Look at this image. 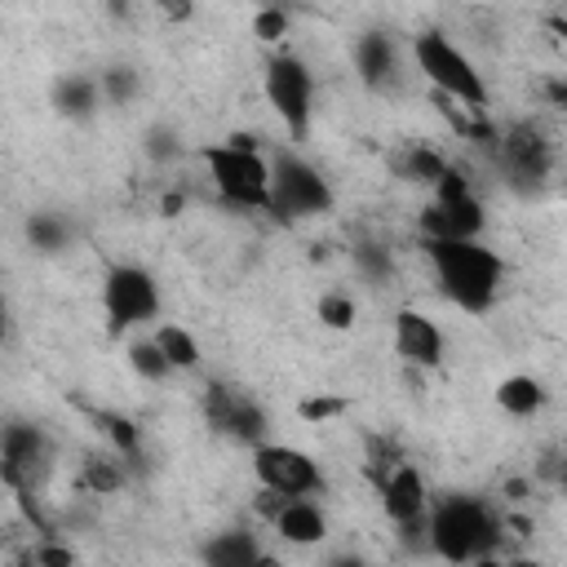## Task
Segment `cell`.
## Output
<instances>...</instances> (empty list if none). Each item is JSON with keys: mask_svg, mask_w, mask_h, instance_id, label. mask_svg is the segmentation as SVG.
<instances>
[{"mask_svg": "<svg viewBox=\"0 0 567 567\" xmlns=\"http://www.w3.org/2000/svg\"><path fill=\"white\" fill-rule=\"evenodd\" d=\"M483 226H487V213L470 177L447 168L443 182L434 186V204L421 213V235L425 239H478Z\"/></svg>", "mask_w": 567, "mask_h": 567, "instance_id": "cell-9", "label": "cell"}, {"mask_svg": "<svg viewBox=\"0 0 567 567\" xmlns=\"http://www.w3.org/2000/svg\"><path fill=\"white\" fill-rule=\"evenodd\" d=\"M540 93L549 97V106H567V84H563V80H545Z\"/></svg>", "mask_w": 567, "mask_h": 567, "instance_id": "cell-34", "label": "cell"}, {"mask_svg": "<svg viewBox=\"0 0 567 567\" xmlns=\"http://www.w3.org/2000/svg\"><path fill=\"white\" fill-rule=\"evenodd\" d=\"M505 567H545L540 558H505Z\"/></svg>", "mask_w": 567, "mask_h": 567, "instance_id": "cell-35", "label": "cell"}, {"mask_svg": "<svg viewBox=\"0 0 567 567\" xmlns=\"http://www.w3.org/2000/svg\"><path fill=\"white\" fill-rule=\"evenodd\" d=\"M558 483H563V492H567V474H563V478H558Z\"/></svg>", "mask_w": 567, "mask_h": 567, "instance_id": "cell-36", "label": "cell"}, {"mask_svg": "<svg viewBox=\"0 0 567 567\" xmlns=\"http://www.w3.org/2000/svg\"><path fill=\"white\" fill-rule=\"evenodd\" d=\"M49 102H53V111L62 115V120H93L97 115V106L106 102L102 97V80L97 75H84V71H66V75H58L53 80V93H49Z\"/></svg>", "mask_w": 567, "mask_h": 567, "instance_id": "cell-18", "label": "cell"}, {"mask_svg": "<svg viewBox=\"0 0 567 567\" xmlns=\"http://www.w3.org/2000/svg\"><path fill=\"white\" fill-rule=\"evenodd\" d=\"M31 563H35V567H80V563H75V549L62 545V540H53V536H40V540H35Z\"/></svg>", "mask_w": 567, "mask_h": 567, "instance_id": "cell-30", "label": "cell"}, {"mask_svg": "<svg viewBox=\"0 0 567 567\" xmlns=\"http://www.w3.org/2000/svg\"><path fill=\"white\" fill-rule=\"evenodd\" d=\"M208 177L217 195L235 208H270V159L252 146V137L235 133L204 151Z\"/></svg>", "mask_w": 567, "mask_h": 567, "instance_id": "cell-4", "label": "cell"}, {"mask_svg": "<svg viewBox=\"0 0 567 567\" xmlns=\"http://www.w3.org/2000/svg\"><path fill=\"white\" fill-rule=\"evenodd\" d=\"M337 195L328 177L297 151H275L270 155V213L284 221H306L332 213Z\"/></svg>", "mask_w": 567, "mask_h": 567, "instance_id": "cell-5", "label": "cell"}, {"mask_svg": "<svg viewBox=\"0 0 567 567\" xmlns=\"http://www.w3.org/2000/svg\"><path fill=\"white\" fill-rule=\"evenodd\" d=\"M80 483H84V492H93V496H111V492L124 487V465H120L115 456H89L84 470H80Z\"/></svg>", "mask_w": 567, "mask_h": 567, "instance_id": "cell-27", "label": "cell"}, {"mask_svg": "<svg viewBox=\"0 0 567 567\" xmlns=\"http://www.w3.org/2000/svg\"><path fill=\"white\" fill-rule=\"evenodd\" d=\"M332 412H341L337 399H306L301 403V416H332Z\"/></svg>", "mask_w": 567, "mask_h": 567, "instance_id": "cell-33", "label": "cell"}, {"mask_svg": "<svg viewBox=\"0 0 567 567\" xmlns=\"http://www.w3.org/2000/svg\"><path fill=\"white\" fill-rule=\"evenodd\" d=\"M102 315H106V328L115 337L151 323L159 315V284L146 266H133V261H115L106 266L102 275Z\"/></svg>", "mask_w": 567, "mask_h": 567, "instance_id": "cell-8", "label": "cell"}, {"mask_svg": "<svg viewBox=\"0 0 567 567\" xmlns=\"http://www.w3.org/2000/svg\"><path fill=\"white\" fill-rule=\"evenodd\" d=\"M27 244H31L35 252L53 257V252H62V248L71 244V221H66L62 213L40 208V213H31V217H27Z\"/></svg>", "mask_w": 567, "mask_h": 567, "instance_id": "cell-21", "label": "cell"}, {"mask_svg": "<svg viewBox=\"0 0 567 567\" xmlns=\"http://www.w3.org/2000/svg\"><path fill=\"white\" fill-rule=\"evenodd\" d=\"M452 164L439 155V151H430V146H412L403 159H399V173L408 177V182H421V186H439L443 182V173H447Z\"/></svg>", "mask_w": 567, "mask_h": 567, "instance_id": "cell-25", "label": "cell"}, {"mask_svg": "<svg viewBox=\"0 0 567 567\" xmlns=\"http://www.w3.org/2000/svg\"><path fill=\"white\" fill-rule=\"evenodd\" d=\"M261 93H266L270 111L279 115V124L288 128V137L306 142L310 120H315V75H310V66L288 49L270 53L266 71H261Z\"/></svg>", "mask_w": 567, "mask_h": 567, "instance_id": "cell-7", "label": "cell"}, {"mask_svg": "<svg viewBox=\"0 0 567 567\" xmlns=\"http://www.w3.org/2000/svg\"><path fill=\"white\" fill-rule=\"evenodd\" d=\"M155 346L168 354V363L177 368V372H190V368H199V341H195V332L190 328H182V323H159L155 332Z\"/></svg>", "mask_w": 567, "mask_h": 567, "instance_id": "cell-22", "label": "cell"}, {"mask_svg": "<svg viewBox=\"0 0 567 567\" xmlns=\"http://www.w3.org/2000/svg\"><path fill=\"white\" fill-rule=\"evenodd\" d=\"M492 151H496V164L505 173V182L514 190H540L549 168H554V151H549V137L532 124H514L505 133L492 137Z\"/></svg>", "mask_w": 567, "mask_h": 567, "instance_id": "cell-12", "label": "cell"}, {"mask_svg": "<svg viewBox=\"0 0 567 567\" xmlns=\"http://www.w3.org/2000/svg\"><path fill=\"white\" fill-rule=\"evenodd\" d=\"M350 261H354V270H359L368 284H377V288L394 279V257H390V248H381V244H372V239L354 244V248H350Z\"/></svg>", "mask_w": 567, "mask_h": 567, "instance_id": "cell-26", "label": "cell"}, {"mask_svg": "<svg viewBox=\"0 0 567 567\" xmlns=\"http://www.w3.org/2000/svg\"><path fill=\"white\" fill-rule=\"evenodd\" d=\"M390 323H394V354H399L403 363H412V368H439V363H443L447 337H443V328H439L430 315L403 306V310H394Z\"/></svg>", "mask_w": 567, "mask_h": 567, "instance_id": "cell-16", "label": "cell"}, {"mask_svg": "<svg viewBox=\"0 0 567 567\" xmlns=\"http://www.w3.org/2000/svg\"><path fill=\"white\" fill-rule=\"evenodd\" d=\"M377 483V496H381V514L394 523V527H412L430 514V496H425V478L412 461H399L394 470H385Z\"/></svg>", "mask_w": 567, "mask_h": 567, "instance_id": "cell-15", "label": "cell"}, {"mask_svg": "<svg viewBox=\"0 0 567 567\" xmlns=\"http://www.w3.org/2000/svg\"><path fill=\"white\" fill-rule=\"evenodd\" d=\"M266 549L257 545V536L248 527H221L199 545V563L204 567H266Z\"/></svg>", "mask_w": 567, "mask_h": 567, "instance_id": "cell-17", "label": "cell"}, {"mask_svg": "<svg viewBox=\"0 0 567 567\" xmlns=\"http://www.w3.org/2000/svg\"><path fill=\"white\" fill-rule=\"evenodd\" d=\"M97 80H102V97H106L111 106H128V102L142 93V75H137L133 66H124V62L106 66Z\"/></svg>", "mask_w": 567, "mask_h": 567, "instance_id": "cell-28", "label": "cell"}, {"mask_svg": "<svg viewBox=\"0 0 567 567\" xmlns=\"http://www.w3.org/2000/svg\"><path fill=\"white\" fill-rule=\"evenodd\" d=\"M496 408L514 421H527L545 408V385L532 377V372H514V377H501L496 381Z\"/></svg>", "mask_w": 567, "mask_h": 567, "instance_id": "cell-19", "label": "cell"}, {"mask_svg": "<svg viewBox=\"0 0 567 567\" xmlns=\"http://www.w3.org/2000/svg\"><path fill=\"white\" fill-rule=\"evenodd\" d=\"M199 408H204V421H208L213 434H226V439L244 443L248 452L257 443H266L270 416H266V408L248 390H239L230 381H208L204 394H199Z\"/></svg>", "mask_w": 567, "mask_h": 567, "instance_id": "cell-10", "label": "cell"}, {"mask_svg": "<svg viewBox=\"0 0 567 567\" xmlns=\"http://www.w3.org/2000/svg\"><path fill=\"white\" fill-rule=\"evenodd\" d=\"M412 62L416 71L439 89L443 102H456L474 115L487 111V84H483V71L470 62V53H461L443 31H416L412 35Z\"/></svg>", "mask_w": 567, "mask_h": 567, "instance_id": "cell-3", "label": "cell"}, {"mask_svg": "<svg viewBox=\"0 0 567 567\" xmlns=\"http://www.w3.org/2000/svg\"><path fill=\"white\" fill-rule=\"evenodd\" d=\"M248 465H252V478L261 483V492H275V496H319L323 492L319 461L292 443L266 439L248 452Z\"/></svg>", "mask_w": 567, "mask_h": 567, "instance_id": "cell-11", "label": "cell"}, {"mask_svg": "<svg viewBox=\"0 0 567 567\" xmlns=\"http://www.w3.org/2000/svg\"><path fill=\"white\" fill-rule=\"evenodd\" d=\"M315 315H319L323 328L346 332V328H354V297L350 292H323L319 306H315Z\"/></svg>", "mask_w": 567, "mask_h": 567, "instance_id": "cell-29", "label": "cell"}, {"mask_svg": "<svg viewBox=\"0 0 567 567\" xmlns=\"http://www.w3.org/2000/svg\"><path fill=\"white\" fill-rule=\"evenodd\" d=\"M252 35L266 40V44H275L279 35H288V13H284V9H257V18H252Z\"/></svg>", "mask_w": 567, "mask_h": 567, "instance_id": "cell-31", "label": "cell"}, {"mask_svg": "<svg viewBox=\"0 0 567 567\" xmlns=\"http://www.w3.org/2000/svg\"><path fill=\"white\" fill-rule=\"evenodd\" d=\"M261 514L270 518L275 536L284 545H297V549H310L328 536V514L315 496H275V492H261Z\"/></svg>", "mask_w": 567, "mask_h": 567, "instance_id": "cell-14", "label": "cell"}, {"mask_svg": "<svg viewBox=\"0 0 567 567\" xmlns=\"http://www.w3.org/2000/svg\"><path fill=\"white\" fill-rule=\"evenodd\" d=\"M425 261L434 270L439 292L465 310V315H487L496 292H501V257L483 239H425Z\"/></svg>", "mask_w": 567, "mask_h": 567, "instance_id": "cell-1", "label": "cell"}, {"mask_svg": "<svg viewBox=\"0 0 567 567\" xmlns=\"http://www.w3.org/2000/svg\"><path fill=\"white\" fill-rule=\"evenodd\" d=\"M128 368L142 377V381H168L177 368L168 363V354L155 346V337H133L128 341Z\"/></svg>", "mask_w": 567, "mask_h": 567, "instance_id": "cell-23", "label": "cell"}, {"mask_svg": "<svg viewBox=\"0 0 567 567\" xmlns=\"http://www.w3.org/2000/svg\"><path fill=\"white\" fill-rule=\"evenodd\" d=\"M323 567H372V563L363 554H354V549H337V554L323 558Z\"/></svg>", "mask_w": 567, "mask_h": 567, "instance_id": "cell-32", "label": "cell"}, {"mask_svg": "<svg viewBox=\"0 0 567 567\" xmlns=\"http://www.w3.org/2000/svg\"><path fill=\"white\" fill-rule=\"evenodd\" d=\"M53 456H58V443L49 439L44 425H35V421H9L4 425V434H0V474H4V487L22 505H31V496L49 483Z\"/></svg>", "mask_w": 567, "mask_h": 567, "instance_id": "cell-6", "label": "cell"}, {"mask_svg": "<svg viewBox=\"0 0 567 567\" xmlns=\"http://www.w3.org/2000/svg\"><path fill=\"white\" fill-rule=\"evenodd\" d=\"M425 523H430V554H439L452 567H470V563L501 549V527L505 523L478 496H465V492L439 496V501H430Z\"/></svg>", "mask_w": 567, "mask_h": 567, "instance_id": "cell-2", "label": "cell"}, {"mask_svg": "<svg viewBox=\"0 0 567 567\" xmlns=\"http://www.w3.org/2000/svg\"><path fill=\"white\" fill-rule=\"evenodd\" d=\"M182 133H177V124H168V120H155V124H146L142 128V155L151 159V164H173V159H182Z\"/></svg>", "mask_w": 567, "mask_h": 567, "instance_id": "cell-24", "label": "cell"}, {"mask_svg": "<svg viewBox=\"0 0 567 567\" xmlns=\"http://www.w3.org/2000/svg\"><path fill=\"white\" fill-rule=\"evenodd\" d=\"M350 62H354V75L363 80L368 93H399L403 89V49L394 44L390 31H359L354 44H350Z\"/></svg>", "mask_w": 567, "mask_h": 567, "instance_id": "cell-13", "label": "cell"}, {"mask_svg": "<svg viewBox=\"0 0 567 567\" xmlns=\"http://www.w3.org/2000/svg\"><path fill=\"white\" fill-rule=\"evenodd\" d=\"M89 416H93L97 434L106 439V447H111L120 461L142 465V425H133V421H128L124 412H115V408H93Z\"/></svg>", "mask_w": 567, "mask_h": 567, "instance_id": "cell-20", "label": "cell"}]
</instances>
